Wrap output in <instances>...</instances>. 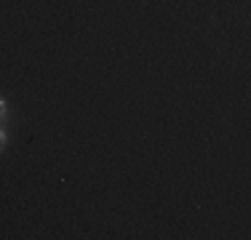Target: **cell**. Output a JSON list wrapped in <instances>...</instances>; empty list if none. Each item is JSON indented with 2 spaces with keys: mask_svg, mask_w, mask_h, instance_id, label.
I'll return each instance as SVG.
<instances>
[{
  "mask_svg": "<svg viewBox=\"0 0 251 240\" xmlns=\"http://www.w3.org/2000/svg\"><path fill=\"white\" fill-rule=\"evenodd\" d=\"M5 144H8V136H5V131L0 128V152H3V149H5Z\"/></svg>",
  "mask_w": 251,
  "mask_h": 240,
  "instance_id": "2",
  "label": "cell"
},
{
  "mask_svg": "<svg viewBox=\"0 0 251 240\" xmlns=\"http://www.w3.org/2000/svg\"><path fill=\"white\" fill-rule=\"evenodd\" d=\"M5 115H8V104H5V99L0 96V120H3Z\"/></svg>",
  "mask_w": 251,
  "mask_h": 240,
  "instance_id": "1",
  "label": "cell"
}]
</instances>
